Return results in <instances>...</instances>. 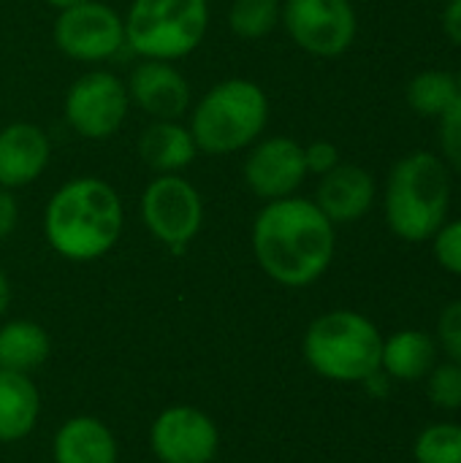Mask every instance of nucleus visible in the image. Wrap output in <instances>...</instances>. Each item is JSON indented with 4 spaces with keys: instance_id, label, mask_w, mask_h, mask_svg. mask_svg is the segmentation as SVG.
<instances>
[{
    "instance_id": "dca6fc26",
    "label": "nucleus",
    "mask_w": 461,
    "mask_h": 463,
    "mask_svg": "<svg viewBox=\"0 0 461 463\" xmlns=\"http://www.w3.org/2000/svg\"><path fill=\"white\" fill-rule=\"evenodd\" d=\"M54 463H117V439L90 415L65 420L54 434Z\"/></svg>"
},
{
    "instance_id": "f257e3e1",
    "label": "nucleus",
    "mask_w": 461,
    "mask_h": 463,
    "mask_svg": "<svg viewBox=\"0 0 461 463\" xmlns=\"http://www.w3.org/2000/svg\"><path fill=\"white\" fill-rule=\"evenodd\" d=\"M334 222L304 198L269 201L253 225L258 266L285 288H307L326 274L334 258Z\"/></svg>"
},
{
    "instance_id": "c85d7f7f",
    "label": "nucleus",
    "mask_w": 461,
    "mask_h": 463,
    "mask_svg": "<svg viewBox=\"0 0 461 463\" xmlns=\"http://www.w3.org/2000/svg\"><path fill=\"white\" fill-rule=\"evenodd\" d=\"M16 220H19V203L11 195V190L0 187V241H5L14 233Z\"/></svg>"
},
{
    "instance_id": "7ed1b4c3",
    "label": "nucleus",
    "mask_w": 461,
    "mask_h": 463,
    "mask_svg": "<svg viewBox=\"0 0 461 463\" xmlns=\"http://www.w3.org/2000/svg\"><path fill=\"white\" fill-rule=\"evenodd\" d=\"M451 203V176L440 157L416 152L397 163L386 190V220L405 241H427L443 225Z\"/></svg>"
},
{
    "instance_id": "b1692460",
    "label": "nucleus",
    "mask_w": 461,
    "mask_h": 463,
    "mask_svg": "<svg viewBox=\"0 0 461 463\" xmlns=\"http://www.w3.org/2000/svg\"><path fill=\"white\" fill-rule=\"evenodd\" d=\"M427 396L437 410L456 412L461 410V366L454 361L435 364L427 374Z\"/></svg>"
},
{
    "instance_id": "aec40b11",
    "label": "nucleus",
    "mask_w": 461,
    "mask_h": 463,
    "mask_svg": "<svg viewBox=\"0 0 461 463\" xmlns=\"http://www.w3.org/2000/svg\"><path fill=\"white\" fill-rule=\"evenodd\" d=\"M49 334L33 320H11L0 328V369L30 374L49 358Z\"/></svg>"
},
{
    "instance_id": "39448f33",
    "label": "nucleus",
    "mask_w": 461,
    "mask_h": 463,
    "mask_svg": "<svg viewBox=\"0 0 461 463\" xmlns=\"http://www.w3.org/2000/svg\"><path fill=\"white\" fill-rule=\"evenodd\" d=\"M269 119V100L250 79L215 84L190 117V136L206 155H231L253 144Z\"/></svg>"
},
{
    "instance_id": "7c9ffc66",
    "label": "nucleus",
    "mask_w": 461,
    "mask_h": 463,
    "mask_svg": "<svg viewBox=\"0 0 461 463\" xmlns=\"http://www.w3.org/2000/svg\"><path fill=\"white\" fill-rule=\"evenodd\" d=\"M8 301H11V288H8V279H5V271L0 269V315L8 309Z\"/></svg>"
},
{
    "instance_id": "412c9836",
    "label": "nucleus",
    "mask_w": 461,
    "mask_h": 463,
    "mask_svg": "<svg viewBox=\"0 0 461 463\" xmlns=\"http://www.w3.org/2000/svg\"><path fill=\"white\" fill-rule=\"evenodd\" d=\"M459 100V81L451 73H443V71L418 73L408 87V103L421 117H437L440 119Z\"/></svg>"
},
{
    "instance_id": "1a4fd4ad",
    "label": "nucleus",
    "mask_w": 461,
    "mask_h": 463,
    "mask_svg": "<svg viewBox=\"0 0 461 463\" xmlns=\"http://www.w3.org/2000/svg\"><path fill=\"white\" fill-rule=\"evenodd\" d=\"M128 87L109 71L79 76L65 95V119L84 138H109L128 114Z\"/></svg>"
},
{
    "instance_id": "bb28decb",
    "label": "nucleus",
    "mask_w": 461,
    "mask_h": 463,
    "mask_svg": "<svg viewBox=\"0 0 461 463\" xmlns=\"http://www.w3.org/2000/svg\"><path fill=\"white\" fill-rule=\"evenodd\" d=\"M440 146L448 165L461 174V100L440 117Z\"/></svg>"
},
{
    "instance_id": "a878e982",
    "label": "nucleus",
    "mask_w": 461,
    "mask_h": 463,
    "mask_svg": "<svg viewBox=\"0 0 461 463\" xmlns=\"http://www.w3.org/2000/svg\"><path fill=\"white\" fill-rule=\"evenodd\" d=\"M435 258L448 274L461 277V220L443 225L435 233Z\"/></svg>"
},
{
    "instance_id": "ddd939ff",
    "label": "nucleus",
    "mask_w": 461,
    "mask_h": 463,
    "mask_svg": "<svg viewBox=\"0 0 461 463\" xmlns=\"http://www.w3.org/2000/svg\"><path fill=\"white\" fill-rule=\"evenodd\" d=\"M128 95L155 119H179L190 106L187 79L166 60H144L128 79Z\"/></svg>"
},
{
    "instance_id": "6ab92c4d",
    "label": "nucleus",
    "mask_w": 461,
    "mask_h": 463,
    "mask_svg": "<svg viewBox=\"0 0 461 463\" xmlns=\"http://www.w3.org/2000/svg\"><path fill=\"white\" fill-rule=\"evenodd\" d=\"M139 152L152 171L177 174L193 163L198 146L190 136V128H182L174 119H158L141 133Z\"/></svg>"
},
{
    "instance_id": "a211bd4d",
    "label": "nucleus",
    "mask_w": 461,
    "mask_h": 463,
    "mask_svg": "<svg viewBox=\"0 0 461 463\" xmlns=\"http://www.w3.org/2000/svg\"><path fill=\"white\" fill-rule=\"evenodd\" d=\"M41 412L38 388L27 374L0 369V442L11 445L24 439Z\"/></svg>"
},
{
    "instance_id": "6e6552de",
    "label": "nucleus",
    "mask_w": 461,
    "mask_h": 463,
    "mask_svg": "<svg viewBox=\"0 0 461 463\" xmlns=\"http://www.w3.org/2000/svg\"><path fill=\"white\" fill-rule=\"evenodd\" d=\"M280 16L291 38L315 57H337L356 38L351 0H285Z\"/></svg>"
},
{
    "instance_id": "473e14b6",
    "label": "nucleus",
    "mask_w": 461,
    "mask_h": 463,
    "mask_svg": "<svg viewBox=\"0 0 461 463\" xmlns=\"http://www.w3.org/2000/svg\"><path fill=\"white\" fill-rule=\"evenodd\" d=\"M456 81H459V95H461V73H459V79H456Z\"/></svg>"
},
{
    "instance_id": "c756f323",
    "label": "nucleus",
    "mask_w": 461,
    "mask_h": 463,
    "mask_svg": "<svg viewBox=\"0 0 461 463\" xmlns=\"http://www.w3.org/2000/svg\"><path fill=\"white\" fill-rule=\"evenodd\" d=\"M443 27L448 33V38L461 46V0H451L446 14H443Z\"/></svg>"
},
{
    "instance_id": "20e7f679",
    "label": "nucleus",
    "mask_w": 461,
    "mask_h": 463,
    "mask_svg": "<svg viewBox=\"0 0 461 463\" xmlns=\"http://www.w3.org/2000/svg\"><path fill=\"white\" fill-rule=\"evenodd\" d=\"M302 350L321 377L334 383H364L380 369L383 336L361 312L334 309L310 323Z\"/></svg>"
},
{
    "instance_id": "f8f14e48",
    "label": "nucleus",
    "mask_w": 461,
    "mask_h": 463,
    "mask_svg": "<svg viewBox=\"0 0 461 463\" xmlns=\"http://www.w3.org/2000/svg\"><path fill=\"white\" fill-rule=\"evenodd\" d=\"M304 176V146L285 136L261 141L258 146H253L245 163V182L264 201H280L293 195Z\"/></svg>"
},
{
    "instance_id": "393cba45",
    "label": "nucleus",
    "mask_w": 461,
    "mask_h": 463,
    "mask_svg": "<svg viewBox=\"0 0 461 463\" xmlns=\"http://www.w3.org/2000/svg\"><path fill=\"white\" fill-rule=\"evenodd\" d=\"M437 350L461 366V298L451 301L437 320Z\"/></svg>"
},
{
    "instance_id": "2eb2a0df",
    "label": "nucleus",
    "mask_w": 461,
    "mask_h": 463,
    "mask_svg": "<svg viewBox=\"0 0 461 463\" xmlns=\"http://www.w3.org/2000/svg\"><path fill=\"white\" fill-rule=\"evenodd\" d=\"M375 201V182L359 165L340 163L329 174L321 176L315 206L337 225L361 220Z\"/></svg>"
},
{
    "instance_id": "4468645a",
    "label": "nucleus",
    "mask_w": 461,
    "mask_h": 463,
    "mask_svg": "<svg viewBox=\"0 0 461 463\" xmlns=\"http://www.w3.org/2000/svg\"><path fill=\"white\" fill-rule=\"evenodd\" d=\"M49 138L33 122H14L0 130V187L14 190L35 182L49 165Z\"/></svg>"
},
{
    "instance_id": "2f4dec72",
    "label": "nucleus",
    "mask_w": 461,
    "mask_h": 463,
    "mask_svg": "<svg viewBox=\"0 0 461 463\" xmlns=\"http://www.w3.org/2000/svg\"><path fill=\"white\" fill-rule=\"evenodd\" d=\"M49 5H54V8H60V11H65V8H71V5H79V3H87V0H46Z\"/></svg>"
},
{
    "instance_id": "f03ea898",
    "label": "nucleus",
    "mask_w": 461,
    "mask_h": 463,
    "mask_svg": "<svg viewBox=\"0 0 461 463\" xmlns=\"http://www.w3.org/2000/svg\"><path fill=\"white\" fill-rule=\"evenodd\" d=\"M43 233L52 250L73 263L103 258L122 233L117 190L95 176L65 182L46 203Z\"/></svg>"
},
{
    "instance_id": "4be33fe9",
    "label": "nucleus",
    "mask_w": 461,
    "mask_h": 463,
    "mask_svg": "<svg viewBox=\"0 0 461 463\" xmlns=\"http://www.w3.org/2000/svg\"><path fill=\"white\" fill-rule=\"evenodd\" d=\"M280 0H234L228 24L239 38H264L280 22Z\"/></svg>"
},
{
    "instance_id": "9b49d317",
    "label": "nucleus",
    "mask_w": 461,
    "mask_h": 463,
    "mask_svg": "<svg viewBox=\"0 0 461 463\" xmlns=\"http://www.w3.org/2000/svg\"><path fill=\"white\" fill-rule=\"evenodd\" d=\"M149 445L160 463H212L220 450V431L196 407H168L155 418Z\"/></svg>"
},
{
    "instance_id": "9d476101",
    "label": "nucleus",
    "mask_w": 461,
    "mask_h": 463,
    "mask_svg": "<svg viewBox=\"0 0 461 463\" xmlns=\"http://www.w3.org/2000/svg\"><path fill=\"white\" fill-rule=\"evenodd\" d=\"M54 43L62 54L82 62H101L125 43V22L103 3L87 0L60 11L54 22Z\"/></svg>"
},
{
    "instance_id": "423d86ee",
    "label": "nucleus",
    "mask_w": 461,
    "mask_h": 463,
    "mask_svg": "<svg viewBox=\"0 0 461 463\" xmlns=\"http://www.w3.org/2000/svg\"><path fill=\"white\" fill-rule=\"evenodd\" d=\"M209 24L206 0H133L125 19V41L144 60L187 57Z\"/></svg>"
},
{
    "instance_id": "f3484780",
    "label": "nucleus",
    "mask_w": 461,
    "mask_h": 463,
    "mask_svg": "<svg viewBox=\"0 0 461 463\" xmlns=\"http://www.w3.org/2000/svg\"><path fill=\"white\" fill-rule=\"evenodd\" d=\"M437 364V342L418 328H405L383 339L380 369L394 383H418Z\"/></svg>"
},
{
    "instance_id": "cd10ccee",
    "label": "nucleus",
    "mask_w": 461,
    "mask_h": 463,
    "mask_svg": "<svg viewBox=\"0 0 461 463\" xmlns=\"http://www.w3.org/2000/svg\"><path fill=\"white\" fill-rule=\"evenodd\" d=\"M304 163H307V171L323 176V174H329L331 168L340 165V152L329 141H315V144H310L304 149Z\"/></svg>"
},
{
    "instance_id": "5701e85b",
    "label": "nucleus",
    "mask_w": 461,
    "mask_h": 463,
    "mask_svg": "<svg viewBox=\"0 0 461 463\" xmlns=\"http://www.w3.org/2000/svg\"><path fill=\"white\" fill-rule=\"evenodd\" d=\"M416 463H461V426L435 423L427 426L413 442Z\"/></svg>"
},
{
    "instance_id": "0eeeda50",
    "label": "nucleus",
    "mask_w": 461,
    "mask_h": 463,
    "mask_svg": "<svg viewBox=\"0 0 461 463\" xmlns=\"http://www.w3.org/2000/svg\"><path fill=\"white\" fill-rule=\"evenodd\" d=\"M141 217L158 241H163L171 252H182L201 231L204 203L187 179L163 174L147 184L141 195Z\"/></svg>"
}]
</instances>
